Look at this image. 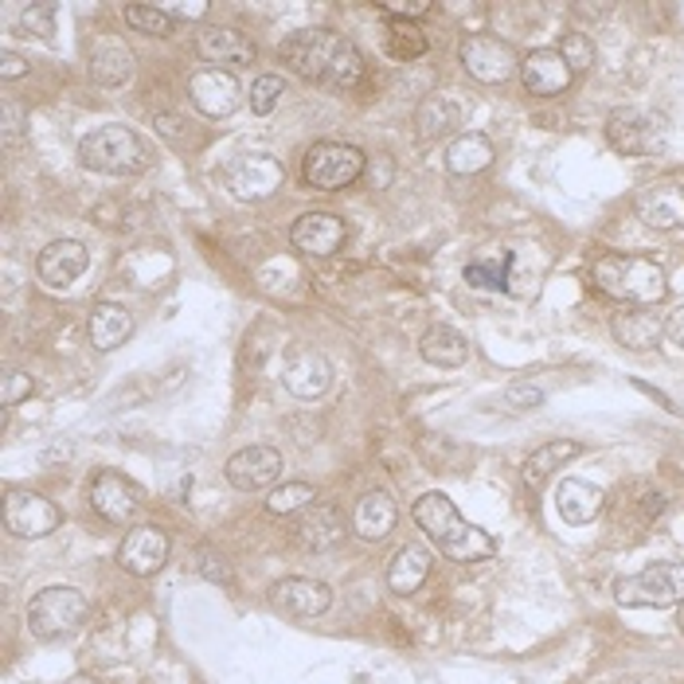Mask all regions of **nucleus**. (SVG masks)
Here are the masks:
<instances>
[{"instance_id": "nucleus-13", "label": "nucleus", "mask_w": 684, "mask_h": 684, "mask_svg": "<svg viewBox=\"0 0 684 684\" xmlns=\"http://www.w3.org/2000/svg\"><path fill=\"white\" fill-rule=\"evenodd\" d=\"M270 602L274 611L286 614V619H317L333 606V591L321 583V579H282V583L270 586Z\"/></svg>"}, {"instance_id": "nucleus-37", "label": "nucleus", "mask_w": 684, "mask_h": 684, "mask_svg": "<svg viewBox=\"0 0 684 684\" xmlns=\"http://www.w3.org/2000/svg\"><path fill=\"white\" fill-rule=\"evenodd\" d=\"M125 20H130V28H137V32L145 35H173L176 24H173V12L169 9H157V4H130L125 9Z\"/></svg>"}, {"instance_id": "nucleus-22", "label": "nucleus", "mask_w": 684, "mask_h": 684, "mask_svg": "<svg viewBox=\"0 0 684 684\" xmlns=\"http://www.w3.org/2000/svg\"><path fill=\"white\" fill-rule=\"evenodd\" d=\"M196 51H200V59H207V67H220V63H255V43H251L243 32H235V28H223V24L200 28Z\"/></svg>"}, {"instance_id": "nucleus-34", "label": "nucleus", "mask_w": 684, "mask_h": 684, "mask_svg": "<svg viewBox=\"0 0 684 684\" xmlns=\"http://www.w3.org/2000/svg\"><path fill=\"white\" fill-rule=\"evenodd\" d=\"M512 263H517V258L504 255V251L501 255H481V258H473V263H466L462 278H466V286H473V289H509Z\"/></svg>"}, {"instance_id": "nucleus-27", "label": "nucleus", "mask_w": 684, "mask_h": 684, "mask_svg": "<svg viewBox=\"0 0 684 684\" xmlns=\"http://www.w3.org/2000/svg\"><path fill=\"white\" fill-rule=\"evenodd\" d=\"M282 384H286L289 396L297 399H317L329 391L333 384V364L325 360V356L317 353H302L294 364L286 368V376H282Z\"/></svg>"}, {"instance_id": "nucleus-30", "label": "nucleus", "mask_w": 684, "mask_h": 684, "mask_svg": "<svg viewBox=\"0 0 684 684\" xmlns=\"http://www.w3.org/2000/svg\"><path fill=\"white\" fill-rule=\"evenodd\" d=\"M493 165V141L486 133H462L446 149V169L453 176H478Z\"/></svg>"}, {"instance_id": "nucleus-23", "label": "nucleus", "mask_w": 684, "mask_h": 684, "mask_svg": "<svg viewBox=\"0 0 684 684\" xmlns=\"http://www.w3.org/2000/svg\"><path fill=\"white\" fill-rule=\"evenodd\" d=\"M399 520V504L391 501L388 493H379V489H371V493L360 497V504H356L353 512V528H356V537L364 540H388L391 537V528H396Z\"/></svg>"}, {"instance_id": "nucleus-18", "label": "nucleus", "mask_w": 684, "mask_h": 684, "mask_svg": "<svg viewBox=\"0 0 684 684\" xmlns=\"http://www.w3.org/2000/svg\"><path fill=\"white\" fill-rule=\"evenodd\" d=\"M289 239H294V247L302 251V255L329 258L345 247V223L333 212H306L294 227H289Z\"/></svg>"}, {"instance_id": "nucleus-32", "label": "nucleus", "mask_w": 684, "mask_h": 684, "mask_svg": "<svg viewBox=\"0 0 684 684\" xmlns=\"http://www.w3.org/2000/svg\"><path fill=\"white\" fill-rule=\"evenodd\" d=\"M130 74H133V55H130V48H125V43L106 40V43H99V48H94V55H91V83L122 86V83H130Z\"/></svg>"}, {"instance_id": "nucleus-24", "label": "nucleus", "mask_w": 684, "mask_h": 684, "mask_svg": "<svg viewBox=\"0 0 684 684\" xmlns=\"http://www.w3.org/2000/svg\"><path fill=\"white\" fill-rule=\"evenodd\" d=\"M555 509L568 524H591L602 509H606V493L591 481H579V478H563L560 481V493H555Z\"/></svg>"}, {"instance_id": "nucleus-39", "label": "nucleus", "mask_w": 684, "mask_h": 684, "mask_svg": "<svg viewBox=\"0 0 684 684\" xmlns=\"http://www.w3.org/2000/svg\"><path fill=\"white\" fill-rule=\"evenodd\" d=\"M20 32L35 40H55V4H28L20 12Z\"/></svg>"}, {"instance_id": "nucleus-46", "label": "nucleus", "mask_w": 684, "mask_h": 684, "mask_svg": "<svg viewBox=\"0 0 684 684\" xmlns=\"http://www.w3.org/2000/svg\"><path fill=\"white\" fill-rule=\"evenodd\" d=\"M20 74H28V59H20V55H4L0 59V79H4V83H12V79H20Z\"/></svg>"}, {"instance_id": "nucleus-35", "label": "nucleus", "mask_w": 684, "mask_h": 684, "mask_svg": "<svg viewBox=\"0 0 684 684\" xmlns=\"http://www.w3.org/2000/svg\"><path fill=\"white\" fill-rule=\"evenodd\" d=\"M384 48L396 63H411V59L427 55V35L422 28H415L411 20H388V32H384Z\"/></svg>"}, {"instance_id": "nucleus-7", "label": "nucleus", "mask_w": 684, "mask_h": 684, "mask_svg": "<svg viewBox=\"0 0 684 684\" xmlns=\"http://www.w3.org/2000/svg\"><path fill=\"white\" fill-rule=\"evenodd\" d=\"M364 173V153L356 145H345V141H317L314 149L302 161V181L309 188L321 192H337L356 184Z\"/></svg>"}, {"instance_id": "nucleus-11", "label": "nucleus", "mask_w": 684, "mask_h": 684, "mask_svg": "<svg viewBox=\"0 0 684 684\" xmlns=\"http://www.w3.org/2000/svg\"><path fill=\"white\" fill-rule=\"evenodd\" d=\"M188 99L200 114L227 118L239 110L243 86H239V79H235L232 71H223V67H200V71L188 79Z\"/></svg>"}, {"instance_id": "nucleus-40", "label": "nucleus", "mask_w": 684, "mask_h": 684, "mask_svg": "<svg viewBox=\"0 0 684 684\" xmlns=\"http://www.w3.org/2000/svg\"><path fill=\"white\" fill-rule=\"evenodd\" d=\"M282 91H286L282 74H258L255 86H251V110H255V114H270L282 102Z\"/></svg>"}, {"instance_id": "nucleus-17", "label": "nucleus", "mask_w": 684, "mask_h": 684, "mask_svg": "<svg viewBox=\"0 0 684 684\" xmlns=\"http://www.w3.org/2000/svg\"><path fill=\"white\" fill-rule=\"evenodd\" d=\"M642 223H650L653 232H676L684 227V184L676 181H657L650 188L637 192L634 200Z\"/></svg>"}, {"instance_id": "nucleus-8", "label": "nucleus", "mask_w": 684, "mask_h": 684, "mask_svg": "<svg viewBox=\"0 0 684 684\" xmlns=\"http://www.w3.org/2000/svg\"><path fill=\"white\" fill-rule=\"evenodd\" d=\"M606 141H611V149H619L622 157L657 153L665 145V118L637 106H622L606 118Z\"/></svg>"}, {"instance_id": "nucleus-3", "label": "nucleus", "mask_w": 684, "mask_h": 684, "mask_svg": "<svg viewBox=\"0 0 684 684\" xmlns=\"http://www.w3.org/2000/svg\"><path fill=\"white\" fill-rule=\"evenodd\" d=\"M591 278L606 297L630 302V306H657L668 294L665 270L642 255H602L591 266Z\"/></svg>"}, {"instance_id": "nucleus-41", "label": "nucleus", "mask_w": 684, "mask_h": 684, "mask_svg": "<svg viewBox=\"0 0 684 684\" xmlns=\"http://www.w3.org/2000/svg\"><path fill=\"white\" fill-rule=\"evenodd\" d=\"M196 571L207 579V583H215V586H235V571H232V563L223 560L220 552H212V548H200V555H196Z\"/></svg>"}, {"instance_id": "nucleus-2", "label": "nucleus", "mask_w": 684, "mask_h": 684, "mask_svg": "<svg viewBox=\"0 0 684 684\" xmlns=\"http://www.w3.org/2000/svg\"><path fill=\"white\" fill-rule=\"evenodd\" d=\"M415 524L435 540V548L453 563H481L497 555V540L486 528L470 524L446 493H422L411 509Z\"/></svg>"}, {"instance_id": "nucleus-12", "label": "nucleus", "mask_w": 684, "mask_h": 684, "mask_svg": "<svg viewBox=\"0 0 684 684\" xmlns=\"http://www.w3.org/2000/svg\"><path fill=\"white\" fill-rule=\"evenodd\" d=\"M462 67L478 83H504L520 67V59L504 40H497L489 32H473L462 40Z\"/></svg>"}, {"instance_id": "nucleus-6", "label": "nucleus", "mask_w": 684, "mask_h": 684, "mask_svg": "<svg viewBox=\"0 0 684 684\" xmlns=\"http://www.w3.org/2000/svg\"><path fill=\"white\" fill-rule=\"evenodd\" d=\"M614 599L626 611L637 606H653V611H665V606H681L684 602V560L681 563H650L637 575H626L614 583Z\"/></svg>"}, {"instance_id": "nucleus-20", "label": "nucleus", "mask_w": 684, "mask_h": 684, "mask_svg": "<svg viewBox=\"0 0 684 684\" xmlns=\"http://www.w3.org/2000/svg\"><path fill=\"white\" fill-rule=\"evenodd\" d=\"M520 79H524V91L540 94V99H552L563 94L571 86V67L563 63V55L555 48H537L520 59Z\"/></svg>"}, {"instance_id": "nucleus-45", "label": "nucleus", "mask_w": 684, "mask_h": 684, "mask_svg": "<svg viewBox=\"0 0 684 684\" xmlns=\"http://www.w3.org/2000/svg\"><path fill=\"white\" fill-rule=\"evenodd\" d=\"M20 114H24V110H20L17 102H4V145H17V137H20Z\"/></svg>"}, {"instance_id": "nucleus-25", "label": "nucleus", "mask_w": 684, "mask_h": 684, "mask_svg": "<svg viewBox=\"0 0 684 684\" xmlns=\"http://www.w3.org/2000/svg\"><path fill=\"white\" fill-rule=\"evenodd\" d=\"M583 453V446L571 442V438H555V442H544L540 450H532L524 458V466H520V481H524L532 493L537 489L548 486V478H552L555 470H560L563 462H571V458H579Z\"/></svg>"}, {"instance_id": "nucleus-1", "label": "nucleus", "mask_w": 684, "mask_h": 684, "mask_svg": "<svg viewBox=\"0 0 684 684\" xmlns=\"http://www.w3.org/2000/svg\"><path fill=\"white\" fill-rule=\"evenodd\" d=\"M282 59L306 83L329 86V91H348L360 83L364 59L353 40L329 28H297L282 40Z\"/></svg>"}, {"instance_id": "nucleus-47", "label": "nucleus", "mask_w": 684, "mask_h": 684, "mask_svg": "<svg viewBox=\"0 0 684 684\" xmlns=\"http://www.w3.org/2000/svg\"><path fill=\"white\" fill-rule=\"evenodd\" d=\"M665 329H668V337H673V340H676V345H681V348H684V306H681V309H676V314H673V317H668V325H665Z\"/></svg>"}, {"instance_id": "nucleus-29", "label": "nucleus", "mask_w": 684, "mask_h": 684, "mask_svg": "<svg viewBox=\"0 0 684 684\" xmlns=\"http://www.w3.org/2000/svg\"><path fill=\"white\" fill-rule=\"evenodd\" d=\"M430 575V552L419 544H404L396 555H391L388 563V586L399 594V599H407V594H415L422 583H427Z\"/></svg>"}, {"instance_id": "nucleus-4", "label": "nucleus", "mask_w": 684, "mask_h": 684, "mask_svg": "<svg viewBox=\"0 0 684 684\" xmlns=\"http://www.w3.org/2000/svg\"><path fill=\"white\" fill-rule=\"evenodd\" d=\"M79 161L94 173H110V176H133L149 169V149L125 125H102L91 130L79 141Z\"/></svg>"}, {"instance_id": "nucleus-19", "label": "nucleus", "mask_w": 684, "mask_h": 684, "mask_svg": "<svg viewBox=\"0 0 684 684\" xmlns=\"http://www.w3.org/2000/svg\"><path fill=\"white\" fill-rule=\"evenodd\" d=\"M91 266V255L79 239H55L40 251L35 258V274L43 278V286L67 289L74 278H83V270Z\"/></svg>"}, {"instance_id": "nucleus-44", "label": "nucleus", "mask_w": 684, "mask_h": 684, "mask_svg": "<svg viewBox=\"0 0 684 684\" xmlns=\"http://www.w3.org/2000/svg\"><path fill=\"white\" fill-rule=\"evenodd\" d=\"M509 399H512L517 407H540V404H544V391H540L537 384H512Z\"/></svg>"}, {"instance_id": "nucleus-50", "label": "nucleus", "mask_w": 684, "mask_h": 684, "mask_svg": "<svg viewBox=\"0 0 684 684\" xmlns=\"http://www.w3.org/2000/svg\"><path fill=\"white\" fill-rule=\"evenodd\" d=\"M676 630L684 634V602H681V611H676Z\"/></svg>"}, {"instance_id": "nucleus-5", "label": "nucleus", "mask_w": 684, "mask_h": 684, "mask_svg": "<svg viewBox=\"0 0 684 684\" xmlns=\"http://www.w3.org/2000/svg\"><path fill=\"white\" fill-rule=\"evenodd\" d=\"M91 614V602L74 586H43L32 602H28V630L40 642H63V637L79 634Z\"/></svg>"}, {"instance_id": "nucleus-36", "label": "nucleus", "mask_w": 684, "mask_h": 684, "mask_svg": "<svg viewBox=\"0 0 684 684\" xmlns=\"http://www.w3.org/2000/svg\"><path fill=\"white\" fill-rule=\"evenodd\" d=\"M317 489L306 486V481H286V486H274L270 497H266V512H274V517H289V512H306L314 501Z\"/></svg>"}, {"instance_id": "nucleus-26", "label": "nucleus", "mask_w": 684, "mask_h": 684, "mask_svg": "<svg viewBox=\"0 0 684 684\" xmlns=\"http://www.w3.org/2000/svg\"><path fill=\"white\" fill-rule=\"evenodd\" d=\"M86 333H91V345L99 348V353H114V348H122L125 340L133 337L130 309L118 306V302H99V306L91 309V325H86Z\"/></svg>"}, {"instance_id": "nucleus-49", "label": "nucleus", "mask_w": 684, "mask_h": 684, "mask_svg": "<svg viewBox=\"0 0 684 684\" xmlns=\"http://www.w3.org/2000/svg\"><path fill=\"white\" fill-rule=\"evenodd\" d=\"M575 12L579 17H606L611 9H606V4H575Z\"/></svg>"}, {"instance_id": "nucleus-21", "label": "nucleus", "mask_w": 684, "mask_h": 684, "mask_svg": "<svg viewBox=\"0 0 684 684\" xmlns=\"http://www.w3.org/2000/svg\"><path fill=\"white\" fill-rule=\"evenodd\" d=\"M294 540L306 552H333V548L345 540V517H340L337 504H309L294 524Z\"/></svg>"}, {"instance_id": "nucleus-38", "label": "nucleus", "mask_w": 684, "mask_h": 684, "mask_svg": "<svg viewBox=\"0 0 684 684\" xmlns=\"http://www.w3.org/2000/svg\"><path fill=\"white\" fill-rule=\"evenodd\" d=\"M555 51H560L563 63L571 67V74L591 71V67H594V43H591V35H583V32H568Z\"/></svg>"}, {"instance_id": "nucleus-15", "label": "nucleus", "mask_w": 684, "mask_h": 684, "mask_svg": "<svg viewBox=\"0 0 684 684\" xmlns=\"http://www.w3.org/2000/svg\"><path fill=\"white\" fill-rule=\"evenodd\" d=\"M91 509L102 520H110V524H130L141 509V489L130 478H122V473L102 470L91 481Z\"/></svg>"}, {"instance_id": "nucleus-31", "label": "nucleus", "mask_w": 684, "mask_h": 684, "mask_svg": "<svg viewBox=\"0 0 684 684\" xmlns=\"http://www.w3.org/2000/svg\"><path fill=\"white\" fill-rule=\"evenodd\" d=\"M611 329H614V340H619V345L642 353V348L657 345L661 333H665V321H661L653 309H622V314L611 321Z\"/></svg>"}, {"instance_id": "nucleus-16", "label": "nucleus", "mask_w": 684, "mask_h": 684, "mask_svg": "<svg viewBox=\"0 0 684 684\" xmlns=\"http://www.w3.org/2000/svg\"><path fill=\"white\" fill-rule=\"evenodd\" d=\"M169 537H165V528L157 524H137L130 532V537L122 540V552H118V563H122L130 575L137 579H149V575H157L161 568H165L169 560Z\"/></svg>"}, {"instance_id": "nucleus-42", "label": "nucleus", "mask_w": 684, "mask_h": 684, "mask_svg": "<svg viewBox=\"0 0 684 684\" xmlns=\"http://www.w3.org/2000/svg\"><path fill=\"white\" fill-rule=\"evenodd\" d=\"M32 376L28 371H4V379H0V404L4 407H17L24 404L28 396H32Z\"/></svg>"}, {"instance_id": "nucleus-43", "label": "nucleus", "mask_w": 684, "mask_h": 684, "mask_svg": "<svg viewBox=\"0 0 684 684\" xmlns=\"http://www.w3.org/2000/svg\"><path fill=\"white\" fill-rule=\"evenodd\" d=\"M379 9L388 12L391 20H415V17H427L435 4H430V0H384Z\"/></svg>"}, {"instance_id": "nucleus-33", "label": "nucleus", "mask_w": 684, "mask_h": 684, "mask_svg": "<svg viewBox=\"0 0 684 684\" xmlns=\"http://www.w3.org/2000/svg\"><path fill=\"white\" fill-rule=\"evenodd\" d=\"M415 122H419V141H438L462 122V110L453 106L450 99H442V94H430V99H422Z\"/></svg>"}, {"instance_id": "nucleus-28", "label": "nucleus", "mask_w": 684, "mask_h": 684, "mask_svg": "<svg viewBox=\"0 0 684 684\" xmlns=\"http://www.w3.org/2000/svg\"><path fill=\"white\" fill-rule=\"evenodd\" d=\"M419 353L435 368H462L466 356H470V340L453 329V325H430L419 340Z\"/></svg>"}, {"instance_id": "nucleus-48", "label": "nucleus", "mask_w": 684, "mask_h": 684, "mask_svg": "<svg viewBox=\"0 0 684 684\" xmlns=\"http://www.w3.org/2000/svg\"><path fill=\"white\" fill-rule=\"evenodd\" d=\"M176 17H188V20H196V17H204L207 12V4H176Z\"/></svg>"}, {"instance_id": "nucleus-14", "label": "nucleus", "mask_w": 684, "mask_h": 684, "mask_svg": "<svg viewBox=\"0 0 684 684\" xmlns=\"http://www.w3.org/2000/svg\"><path fill=\"white\" fill-rule=\"evenodd\" d=\"M282 453L274 446H247V450L232 453V462H227V481L243 493H255V489H270L282 481Z\"/></svg>"}, {"instance_id": "nucleus-9", "label": "nucleus", "mask_w": 684, "mask_h": 684, "mask_svg": "<svg viewBox=\"0 0 684 684\" xmlns=\"http://www.w3.org/2000/svg\"><path fill=\"white\" fill-rule=\"evenodd\" d=\"M63 524V512L55 501L32 493V489H9L4 497V528L20 540H43Z\"/></svg>"}, {"instance_id": "nucleus-10", "label": "nucleus", "mask_w": 684, "mask_h": 684, "mask_svg": "<svg viewBox=\"0 0 684 684\" xmlns=\"http://www.w3.org/2000/svg\"><path fill=\"white\" fill-rule=\"evenodd\" d=\"M282 181H286V169L270 153H243L227 169V188L235 200H266L282 188Z\"/></svg>"}]
</instances>
